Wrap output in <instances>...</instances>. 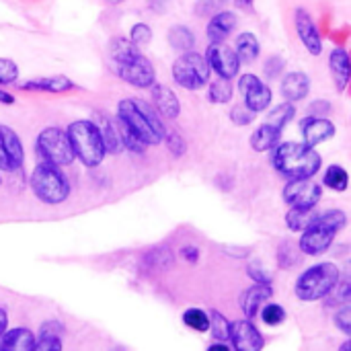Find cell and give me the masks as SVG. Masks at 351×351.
I'll list each match as a JSON object with an SVG mask.
<instances>
[{
    "mask_svg": "<svg viewBox=\"0 0 351 351\" xmlns=\"http://www.w3.org/2000/svg\"><path fill=\"white\" fill-rule=\"evenodd\" d=\"M323 195V187L311 179H290V183L284 187V199L290 206L296 208H317L319 199Z\"/></svg>",
    "mask_w": 351,
    "mask_h": 351,
    "instance_id": "8fae6325",
    "label": "cell"
},
{
    "mask_svg": "<svg viewBox=\"0 0 351 351\" xmlns=\"http://www.w3.org/2000/svg\"><path fill=\"white\" fill-rule=\"evenodd\" d=\"M247 274H249V278H253V282L271 286V276H267V274L263 271L261 263H251V265L247 267Z\"/></svg>",
    "mask_w": 351,
    "mask_h": 351,
    "instance_id": "60d3db41",
    "label": "cell"
},
{
    "mask_svg": "<svg viewBox=\"0 0 351 351\" xmlns=\"http://www.w3.org/2000/svg\"><path fill=\"white\" fill-rule=\"evenodd\" d=\"M274 169L288 179H311L319 173L323 158L321 154L300 142H282L271 148Z\"/></svg>",
    "mask_w": 351,
    "mask_h": 351,
    "instance_id": "3957f363",
    "label": "cell"
},
{
    "mask_svg": "<svg viewBox=\"0 0 351 351\" xmlns=\"http://www.w3.org/2000/svg\"><path fill=\"white\" fill-rule=\"evenodd\" d=\"M253 2H255V0H234V4H237L241 10H247V12L253 10Z\"/></svg>",
    "mask_w": 351,
    "mask_h": 351,
    "instance_id": "c3c4849f",
    "label": "cell"
},
{
    "mask_svg": "<svg viewBox=\"0 0 351 351\" xmlns=\"http://www.w3.org/2000/svg\"><path fill=\"white\" fill-rule=\"evenodd\" d=\"M212 74V68L206 60V56L189 49L183 51L175 64H173V78L179 86L187 88V90H197L204 84H208Z\"/></svg>",
    "mask_w": 351,
    "mask_h": 351,
    "instance_id": "ba28073f",
    "label": "cell"
},
{
    "mask_svg": "<svg viewBox=\"0 0 351 351\" xmlns=\"http://www.w3.org/2000/svg\"><path fill=\"white\" fill-rule=\"evenodd\" d=\"M323 183H325L329 189H333V191H346L348 185H350V175H348V171H346L343 167L333 165V167L327 169V173H325V177H323Z\"/></svg>",
    "mask_w": 351,
    "mask_h": 351,
    "instance_id": "f546056e",
    "label": "cell"
},
{
    "mask_svg": "<svg viewBox=\"0 0 351 351\" xmlns=\"http://www.w3.org/2000/svg\"><path fill=\"white\" fill-rule=\"evenodd\" d=\"M329 68H331V76L337 84V90L343 93L346 86L350 84V56H348V51L341 47L333 49L329 56Z\"/></svg>",
    "mask_w": 351,
    "mask_h": 351,
    "instance_id": "7402d4cb",
    "label": "cell"
},
{
    "mask_svg": "<svg viewBox=\"0 0 351 351\" xmlns=\"http://www.w3.org/2000/svg\"><path fill=\"white\" fill-rule=\"evenodd\" d=\"M35 150L41 160H47L58 167H68L74 162V152L68 140V134L60 128H45L35 142Z\"/></svg>",
    "mask_w": 351,
    "mask_h": 351,
    "instance_id": "9c48e42d",
    "label": "cell"
},
{
    "mask_svg": "<svg viewBox=\"0 0 351 351\" xmlns=\"http://www.w3.org/2000/svg\"><path fill=\"white\" fill-rule=\"evenodd\" d=\"M210 315V333L216 341H228V335H230V323L226 321V317L218 311H212L208 313Z\"/></svg>",
    "mask_w": 351,
    "mask_h": 351,
    "instance_id": "d6a6232c",
    "label": "cell"
},
{
    "mask_svg": "<svg viewBox=\"0 0 351 351\" xmlns=\"http://www.w3.org/2000/svg\"><path fill=\"white\" fill-rule=\"evenodd\" d=\"M130 41L138 47H144L152 41V29L146 23H136L130 31Z\"/></svg>",
    "mask_w": 351,
    "mask_h": 351,
    "instance_id": "d590c367",
    "label": "cell"
},
{
    "mask_svg": "<svg viewBox=\"0 0 351 351\" xmlns=\"http://www.w3.org/2000/svg\"><path fill=\"white\" fill-rule=\"evenodd\" d=\"M348 226V214L343 210H327L317 214L308 228L302 230L300 237V251L308 257H319L329 251L335 237Z\"/></svg>",
    "mask_w": 351,
    "mask_h": 351,
    "instance_id": "277c9868",
    "label": "cell"
},
{
    "mask_svg": "<svg viewBox=\"0 0 351 351\" xmlns=\"http://www.w3.org/2000/svg\"><path fill=\"white\" fill-rule=\"evenodd\" d=\"M6 329H8V317H6V311L0 308V337L4 335Z\"/></svg>",
    "mask_w": 351,
    "mask_h": 351,
    "instance_id": "7dc6e473",
    "label": "cell"
},
{
    "mask_svg": "<svg viewBox=\"0 0 351 351\" xmlns=\"http://www.w3.org/2000/svg\"><path fill=\"white\" fill-rule=\"evenodd\" d=\"M183 259H185L187 263L195 265L197 259H199V249H197V247H185V249H183Z\"/></svg>",
    "mask_w": 351,
    "mask_h": 351,
    "instance_id": "bcb514c9",
    "label": "cell"
},
{
    "mask_svg": "<svg viewBox=\"0 0 351 351\" xmlns=\"http://www.w3.org/2000/svg\"><path fill=\"white\" fill-rule=\"evenodd\" d=\"M208 350L210 351H228L230 348H226V346H224V341H220V343H212Z\"/></svg>",
    "mask_w": 351,
    "mask_h": 351,
    "instance_id": "f907efd6",
    "label": "cell"
},
{
    "mask_svg": "<svg viewBox=\"0 0 351 351\" xmlns=\"http://www.w3.org/2000/svg\"><path fill=\"white\" fill-rule=\"evenodd\" d=\"M152 101H154V107L160 111L162 117H167V119H177L179 117V113H181L179 97L167 84H158V82L152 84Z\"/></svg>",
    "mask_w": 351,
    "mask_h": 351,
    "instance_id": "ac0fdd59",
    "label": "cell"
},
{
    "mask_svg": "<svg viewBox=\"0 0 351 351\" xmlns=\"http://www.w3.org/2000/svg\"><path fill=\"white\" fill-rule=\"evenodd\" d=\"M66 134H68L74 158H78L84 167L93 169V167H99L103 162L107 150H105V144L101 140L99 130L95 128V123L90 119L72 121L68 125Z\"/></svg>",
    "mask_w": 351,
    "mask_h": 351,
    "instance_id": "5b68a950",
    "label": "cell"
},
{
    "mask_svg": "<svg viewBox=\"0 0 351 351\" xmlns=\"http://www.w3.org/2000/svg\"><path fill=\"white\" fill-rule=\"evenodd\" d=\"M23 90H43V93H68L74 88V82L66 76H47V78H37V80H27L19 84Z\"/></svg>",
    "mask_w": 351,
    "mask_h": 351,
    "instance_id": "cb8c5ba5",
    "label": "cell"
},
{
    "mask_svg": "<svg viewBox=\"0 0 351 351\" xmlns=\"http://www.w3.org/2000/svg\"><path fill=\"white\" fill-rule=\"evenodd\" d=\"M228 4V0H195V6H193V12L195 16H204V19H210L212 14L224 10V6Z\"/></svg>",
    "mask_w": 351,
    "mask_h": 351,
    "instance_id": "e575fe53",
    "label": "cell"
},
{
    "mask_svg": "<svg viewBox=\"0 0 351 351\" xmlns=\"http://www.w3.org/2000/svg\"><path fill=\"white\" fill-rule=\"evenodd\" d=\"M329 111H331V105H329V101H325V99H321V101H315V103H311V107H308V115H319V117H325Z\"/></svg>",
    "mask_w": 351,
    "mask_h": 351,
    "instance_id": "f6af8a7d",
    "label": "cell"
},
{
    "mask_svg": "<svg viewBox=\"0 0 351 351\" xmlns=\"http://www.w3.org/2000/svg\"><path fill=\"white\" fill-rule=\"evenodd\" d=\"M230 119H232V123H237V125H249V123H253L255 113H253V111L243 103V105L232 107V111H230Z\"/></svg>",
    "mask_w": 351,
    "mask_h": 351,
    "instance_id": "74e56055",
    "label": "cell"
},
{
    "mask_svg": "<svg viewBox=\"0 0 351 351\" xmlns=\"http://www.w3.org/2000/svg\"><path fill=\"white\" fill-rule=\"evenodd\" d=\"M300 132H302V140L306 146L311 148H317L319 144L331 140L335 134H337V128L333 121L325 119V117H319V115H308L302 119L300 123Z\"/></svg>",
    "mask_w": 351,
    "mask_h": 351,
    "instance_id": "2e32d148",
    "label": "cell"
},
{
    "mask_svg": "<svg viewBox=\"0 0 351 351\" xmlns=\"http://www.w3.org/2000/svg\"><path fill=\"white\" fill-rule=\"evenodd\" d=\"M169 43H171V47H173L175 51L183 53V51H189V49L195 47V35H193V31H191L189 27H185V25H175V27H171V31H169Z\"/></svg>",
    "mask_w": 351,
    "mask_h": 351,
    "instance_id": "4316f807",
    "label": "cell"
},
{
    "mask_svg": "<svg viewBox=\"0 0 351 351\" xmlns=\"http://www.w3.org/2000/svg\"><path fill=\"white\" fill-rule=\"evenodd\" d=\"M234 51H237L241 64H253L259 58V53H261V43H259V39L253 33L247 31V33H241L237 37Z\"/></svg>",
    "mask_w": 351,
    "mask_h": 351,
    "instance_id": "484cf974",
    "label": "cell"
},
{
    "mask_svg": "<svg viewBox=\"0 0 351 351\" xmlns=\"http://www.w3.org/2000/svg\"><path fill=\"white\" fill-rule=\"evenodd\" d=\"M64 333V325L58 321H47L39 329V337H60Z\"/></svg>",
    "mask_w": 351,
    "mask_h": 351,
    "instance_id": "7bdbcfd3",
    "label": "cell"
},
{
    "mask_svg": "<svg viewBox=\"0 0 351 351\" xmlns=\"http://www.w3.org/2000/svg\"><path fill=\"white\" fill-rule=\"evenodd\" d=\"M206 60H208L210 68L216 70V74L220 78L232 80L241 70V60H239L237 51L224 43H210V47L206 51Z\"/></svg>",
    "mask_w": 351,
    "mask_h": 351,
    "instance_id": "4fadbf2b",
    "label": "cell"
},
{
    "mask_svg": "<svg viewBox=\"0 0 351 351\" xmlns=\"http://www.w3.org/2000/svg\"><path fill=\"white\" fill-rule=\"evenodd\" d=\"M117 121L123 123L140 142L146 146H156L165 140V125L150 107L142 99H121L117 105Z\"/></svg>",
    "mask_w": 351,
    "mask_h": 351,
    "instance_id": "7a4b0ae2",
    "label": "cell"
},
{
    "mask_svg": "<svg viewBox=\"0 0 351 351\" xmlns=\"http://www.w3.org/2000/svg\"><path fill=\"white\" fill-rule=\"evenodd\" d=\"M25 162V150L14 134V130L0 125V171L6 173H16L23 169Z\"/></svg>",
    "mask_w": 351,
    "mask_h": 351,
    "instance_id": "7c38bea8",
    "label": "cell"
},
{
    "mask_svg": "<svg viewBox=\"0 0 351 351\" xmlns=\"http://www.w3.org/2000/svg\"><path fill=\"white\" fill-rule=\"evenodd\" d=\"M183 323L197 333H206L210 329V315L202 308H187L183 313Z\"/></svg>",
    "mask_w": 351,
    "mask_h": 351,
    "instance_id": "1f68e13d",
    "label": "cell"
},
{
    "mask_svg": "<svg viewBox=\"0 0 351 351\" xmlns=\"http://www.w3.org/2000/svg\"><path fill=\"white\" fill-rule=\"evenodd\" d=\"M282 132H284V130H278L276 125H271V123L265 121V123L259 125V128L255 130V134L251 136V146H253V150H257V152H267V150H271V148L280 142Z\"/></svg>",
    "mask_w": 351,
    "mask_h": 351,
    "instance_id": "d4e9b609",
    "label": "cell"
},
{
    "mask_svg": "<svg viewBox=\"0 0 351 351\" xmlns=\"http://www.w3.org/2000/svg\"><path fill=\"white\" fill-rule=\"evenodd\" d=\"M0 103H4V105H12V103H14V97H12L10 93H6V90H0Z\"/></svg>",
    "mask_w": 351,
    "mask_h": 351,
    "instance_id": "681fc988",
    "label": "cell"
},
{
    "mask_svg": "<svg viewBox=\"0 0 351 351\" xmlns=\"http://www.w3.org/2000/svg\"><path fill=\"white\" fill-rule=\"evenodd\" d=\"M271 296H274V290H271V286H265V284H255L253 288L245 290L243 298H241V308H243L245 317L255 319L259 315L261 306L265 302H269Z\"/></svg>",
    "mask_w": 351,
    "mask_h": 351,
    "instance_id": "d6986e66",
    "label": "cell"
},
{
    "mask_svg": "<svg viewBox=\"0 0 351 351\" xmlns=\"http://www.w3.org/2000/svg\"><path fill=\"white\" fill-rule=\"evenodd\" d=\"M237 25H239V19L230 10H220V12L212 14L208 29H206L210 43H224L228 39V35L237 29Z\"/></svg>",
    "mask_w": 351,
    "mask_h": 351,
    "instance_id": "e0dca14e",
    "label": "cell"
},
{
    "mask_svg": "<svg viewBox=\"0 0 351 351\" xmlns=\"http://www.w3.org/2000/svg\"><path fill=\"white\" fill-rule=\"evenodd\" d=\"M232 348L239 351H261L265 346L263 335L251 321H237L230 323V335Z\"/></svg>",
    "mask_w": 351,
    "mask_h": 351,
    "instance_id": "5bb4252c",
    "label": "cell"
},
{
    "mask_svg": "<svg viewBox=\"0 0 351 351\" xmlns=\"http://www.w3.org/2000/svg\"><path fill=\"white\" fill-rule=\"evenodd\" d=\"M107 4H121V2H125V0H105Z\"/></svg>",
    "mask_w": 351,
    "mask_h": 351,
    "instance_id": "816d5d0a",
    "label": "cell"
},
{
    "mask_svg": "<svg viewBox=\"0 0 351 351\" xmlns=\"http://www.w3.org/2000/svg\"><path fill=\"white\" fill-rule=\"evenodd\" d=\"M319 212L315 208H296L292 206L290 212L286 214V224L292 232H302L304 228L311 226V222L315 220Z\"/></svg>",
    "mask_w": 351,
    "mask_h": 351,
    "instance_id": "83f0119b",
    "label": "cell"
},
{
    "mask_svg": "<svg viewBox=\"0 0 351 351\" xmlns=\"http://www.w3.org/2000/svg\"><path fill=\"white\" fill-rule=\"evenodd\" d=\"M0 183H2V181H0Z\"/></svg>",
    "mask_w": 351,
    "mask_h": 351,
    "instance_id": "f5cc1de1",
    "label": "cell"
},
{
    "mask_svg": "<svg viewBox=\"0 0 351 351\" xmlns=\"http://www.w3.org/2000/svg\"><path fill=\"white\" fill-rule=\"evenodd\" d=\"M165 140H167V144H169V150H171L175 156H181V154L185 152V140L181 138V134H177V132H167V134H165Z\"/></svg>",
    "mask_w": 351,
    "mask_h": 351,
    "instance_id": "ab89813d",
    "label": "cell"
},
{
    "mask_svg": "<svg viewBox=\"0 0 351 351\" xmlns=\"http://www.w3.org/2000/svg\"><path fill=\"white\" fill-rule=\"evenodd\" d=\"M282 68H286L284 60H282V58H278V56H274V58H269V60H267V64H265V74H267L269 78H276V76H280Z\"/></svg>",
    "mask_w": 351,
    "mask_h": 351,
    "instance_id": "ee69618b",
    "label": "cell"
},
{
    "mask_svg": "<svg viewBox=\"0 0 351 351\" xmlns=\"http://www.w3.org/2000/svg\"><path fill=\"white\" fill-rule=\"evenodd\" d=\"M109 51H111V58L115 62V68L121 80H125L128 84L136 88H148L154 84L156 70L136 43L123 37H115L111 39Z\"/></svg>",
    "mask_w": 351,
    "mask_h": 351,
    "instance_id": "6da1fadb",
    "label": "cell"
},
{
    "mask_svg": "<svg viewBox=\"0 0 351 351\" xmlns=\"http://www.w3.org/2000/svg\"><path fill=\"white\" fill-rule=\"evenodd\" d=\"M239 93L253 113L265 111L271 103V88L255 74H243L239 78Z\"/></svg>",
    "mask_w": 351,
    "mask_h": 351,
    "instance_id": "30bf717a",
    "label": "cell"
},
{
    "mask_svg": "<svg viewBox=\"0 0 351 351\" xmlns=\"http://www.w3.org/2000/svg\"><path fill=\"white\" fill-rule=\"evenodd\" d=\"M62 350V339L60 337H39L35 339V350L33 351H60Z\"/></svg>",
    "mask_w": 351,
    "mask_h": 351,
    "instance_id": "b9f144b4",
    "label": "cell"
},
{
    "mask_svg": "<svg viewBox=\"0 0 351 351\" xmlns=\"http://www.w3.org/2000/svg\"><path fill=\"white\" fill-rule=\"evenodd\" d=\"M31 189L35 197L47 206L64 204L70 195V183L68 177L62 173L58 165H51L47 160H41L33 173H31Z\"/></svg>",
    "mask_w": 351,
    "mask_h": 351,
    "instance_id": "8992f818",
    "label": "cell"
},
{
    "mask_svg": "<svg viewBox=\"0 0 351 351\" xmlns=\"http://www.w3.org/2000/svg\"><path fill=\"white\" fill-rule=\"evenodd\" d=\"M296 115V109H294V103H282V105H278V107H274L271 111H269V115H267V123H271V125H276L278 130H284L290 121H292V117Z\"/></svg>",
    "mask_w": 351,
    "mask_h": 351,
    "instance_id": "4dcf8cb0",
    "label": "cell"
},
{
    "mask_svg": "<svg viewBox=\"0 0 351 351\" xmlns=\"http://www.w3.org/2000/svg\"><path fill=\"white\" fill-rule=\"evenodd\" d=\"M90 121H93L95 128L99 130L101 140H103V144H105V150L111 152V154H117V152L121 150V140H119L117 128L109 121V117L103 115V113H95Z\"/></svg>",
    "mask_w": 351,
    "mask_h": 351,
    "instance_id": "603a6c76",
    "label": "cell"
},
{
    "mask_svg": "<svg viewBox=\"0 0 351 351\" xmlns=\"http://www.w3.org/2000/svg\"><path fill=\"white\" fill-rule=\"evenodd\" d=\"M308 93H311V78L304 72H290L282 80V97L288 103L302 101L306 99Z\"/></svg>",
    "mask_w": 351,
    "mask_h": 351,
    "instance_id": "ffe728a7",
    "label": "cell"
},
{
    "mask_svg": "<svg viewBox=\"0 0 351 351\" xmlns=\"http://www.w3.org/2000/svg\"><path fill=\"white\" fill-rule=\"evenodd\" d=\"M232 95H234L232 82H230L228 78H220V76H218V80H214V82L210 84V90H208L210 101H212V103H220V105L232 101Z\"/></svg>",
    "mask_w": 351,
    "mask_h": 351,
    "instance_id": "f1b7e54d",
    "label": "cell"
},
{
    "mask_svg": "<svg viewBox=\"0 0 351 351\" xmlns=\"http://www.w3.org/2000/svg\"><path fill=\"white\" fill-rule=\"evenodd\" d=\"M19 78V68L12 60L0 58V84H12Z\"/></svg>",
    "mask_w": 351,
    "mask_h": 351,
    "instance_id": "8d00e7d4",
    "label": "cell"
},
{
    "mask_svg": "<svg viewBox=\"0 0 351 351\" xmlns=\"http://www.w3.org/2000/svg\"><path fill=\"white\" fill-rule=\"evenodd\" d=\"M259 315H261L263 323L269 325V327H278V325H282L286 321V311L280 304H271V302H265L261 306Z\"/></svg>",
    "mask_w": 351,
    "mask_h": 351,
    "instance_id": "836d02e7",
    "label": "cell"
},
{
    "mask_svg": "<svg viewBox=\"0 0 351 351\" xmlns=\"http://www.w3.org/2000/svg\"><path fill=\"white\" fill-rule=\"evenodd\" d=\"M294 25H296V33L298 39L302 41V45L308 49V53L313 56H321L323 51V39H321V31L317 29L313 16L308 14V10L304 8H296L294 12Z\"/></svg>",
    "mask_w": 351,
    "mask_h": 351,
    "instance_id": "9a60e30c",
    "label": "cell"
},
{
    "mask_svg": "<svg viewBox=\"0 0 351 351\" xmlns=\"http://www.w3.org/2000/svg\"><path fill=\"white\" fill-rule=\"evenodd\" d=\"M0 351H33L35 350V335L25 329V327H16V329H6L4 335L0 337Z\"/></svg>",
    "mask_w": 351,
    "mask_h": 351,
    "instance_id": "44dd1931",
    "label": "cell"
},
{
    "mask_svg": "<svg viewBox=\"0 0 351 351\" xmlns=\"http://www.w3.org/2000/svg\"><path fill=\"white\" fill-rule=\"evenodd\" d=\"M335 327L343 333V335H351V306L346 304L337 315H335Z\"/></svg>",
    "mask_w": 351,
    "mask_h": 351,
    "instance_id": "f35d334b",
    "label": "cell"
},
{
    "mask_svg": "<svg viewBox=\"0 0 351 351\" xmlns=\"http://www.w3.org/2000/svg\"><path fill=\"white\" fill-rule=\"evenodd\" d=\"M339 278L341 276L335 263H317L298 276L294 292L302 302H317L333 292V288L339 284Z\"/></svg>",
    "mask_w": 351,
    "mask_h": 351,
    "instance_id": "52a82bcc",
    "label": "cell"
}]
</instances>
